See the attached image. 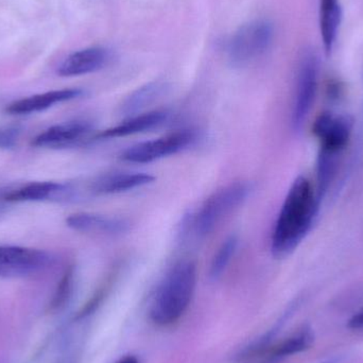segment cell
I'll use <instances>...</instances> for the list:
<instances>
[{
    "label": "cell",
    "mask_w": 363,
    "mask_h": 363,
    "mask_svg": "<svg viewBox=\"0 0 363 363\" xmlns=\"http://www.w3.org/2000/svg\"><path fill=\"white\" fill-rule=\"evenodd\" d=\"M196 286V266L182 260L169 269L151 301L149 315L153 323L166 326L176 323L187 311Z\"/></svg>",
    "instance_id": "7a4b0ae2"
},
{
    "label": "cell",
    "mask_w": 363,
    "mask_h": 363,
    "mask_svg": "<svg viewBox=\"0 0 363 363\" xmlns=\"http://www.w3.org/2000/svg\"><path fill=\"white\" fill-rule=\"evenodd\" d=\"M48 252L16 245H0V279H15L40 272L51 264Z\"/></svg>",
    "instance_id": "ba28073f"
},
{
    "label": "cell",
    "mask_w": 363,
    "mask_h": 363,
    "mask_svg": "<svg viewBox=\"0 0 363 363\" xmlns=\"http://www.w3.org/2000/svg\"><path fill=\"white\" fill-rule=\"evenodd\" d=\"M198 131L182 129L162 138L147 140L129 147L121 153L119 159L129 164H150L180 153L198 140Z\"/></svg>",
    "instance_id": "5b68a950"
},
{
    "label": "cell",
    "mask_w": 363,
    "mask_h": 363,
    "mask_svg": "<svg viewBox=\"0 0 363 363\" xmlns=\"http://www.w3.org/2000/svg\"><path fill=\"white\" fill-rule=\"evenodd\" d=\"M68 228L86 234L119 236L129 232L130 222L125 218L95 213H77L66 218Z\"/></svg>",
    "instance_id": "7c38bea8"
},
{
    "label": "cell",
    "mask_w": 363,
    "mask_h": 363,
    "mask_svg": "<svg viewBox=\"0 0 363 363\" xmlns=\"http://www.w3.org/2000/svg\"><path fill=\"white\" fill-rule=\"evenodd\" d=\"M238 245L239 238L237 235H230L228 238H225V240H223L218 249L217 253L213 255L211 267H209L208 275L211 281H218L223 275L234 258Z\"/></svg>",
    "instance_id": "d6986e66"
},
{
    "label": "cell",
    "mask_w": 363,
    "mask_h": 363,
    "mask_svg": "<svg viewBox=\"0 0 363 363\" xmlns=\"http://www.w3.org/2000/svg\"><path fill=\"white\" fill-rule=\"evenodd\" d=\"M319 208V199L311 182L298 177L292 183L271 238L274 257L285 258L301 245L313 228Z\"/></svg>",
    "instance_id": "6da1fadb"
},
{
    "label": "cell",
    "mask_w": 363,
    "mask_h": 363,
    "mask_svg": "<svg viewBox=\"0 0 363 363\" xmlns=\"http://www.w3.org/2000/svg\"><path fill=\"white\" fill-rule=\"evenodd\" d=\"M168 89H169L167 83L162 81L147 83L125 97L119 106V113L125 118L144 113L147 108L152 106L155 101L162 98V96L165 95Z\"/></svg>",
    "instance_id": "2e32d148"
},
{
    "label": "cell",
    "mask_w": 363,
    "mask_h": 363,
    "mask_svg": "<svg viewBox=\"0 0 363 363\" xmlns=\"http://www.w3.org/2000/svg\"><path fill=\"white\" fill-rule=\"evenodd\" d=\"M83 196H86L84 187H80L74 184L31 182L9 192H4L1 199L6 203L40 202V201L72 202V201L80 200Z\"/></svg>",
    "instance_id": "52a82bcc"
},
{
    "label": "cell",
    "mask_w": 363,
    "mask_h": 363,
    "mask_svg": "<svg viewBox=\"0 0 363 363\" xmlns=\"http://www.w3.org/2000/svg\"><path fill=\"white\" fill-rule=\"evenodd\" d=\"M115 363H140V362H138V359L135 356L128 355L125 356V357L121 358L119 360H117Z\"/></svg>",
    "instance_id": "7402d4cb"
},
{
    "label": "cell",
    "mask_w": 363,
    "mask_h": 363,
    "mask_svg": "<svg viewBox=\"0 0 363 363\" xmlns=\"http://www.w3.org/2000/svg\"><path fill=\"white\" fill-rule=\"evenodd\" d=\"M84 95V91L80 89H57L44 94L30 96L16 100L6 106V111L12 115H27L42 112L51 106L62 102L70 101Z\"/></svg>",
    "instance_id": "9a60e30c"
},
{
    "label": "cell",
    "mask_w": 363,
    "mask_h": 363,
    "mask_svg": "<svg viewBox=\"0 0 363 363\" xmlns=\"http://www.w3.org/2000/svg\"><path fill=\"white\" fill-rule=\"evenodd\" d=\"M342 21L340 0H320L319 25L324 51L330 57L334 50Z\"/></svg>",
    "instance_id": "e0dca14e"
},
{
    "label": "cell",
    "mask_w": 363,
    "mask_h": 363,
    "mask_svg": "<svg viewBox=\"0 0 363 363\" xmlns=\"http://www.w3.org/2000/svg\"><path fill=\"white\" fill-rule=\"evenodd\" d=\"M274 38L272 23L264 19L241 26L230 38L228 59L234 67H245L262 57L270 49Z\"/></svg>",
    "instance_id": "277c9868"
},
{
    "label": "cell",
    "mask_w": 363,
    "mask_h": 363,
    "mask_svg": "<svg viewBox=\"0 0 363 363\" xmlns=\"http://www.w3.org/2000/svg\"><path fill=\"white\" fill-rule=\"evenodd\" d=\"M169 115L167 111H149V112L127 117L119 125L96 133L94 140L127 138V136L151 131L166 123V121L169 119Z\"/></svg>",
    "instance_id": "4fadbf2b"
},
{
    "label": "cell",
    "mask_w": 363,
    "mask_h": 363,
    "mask_svg": "<svg viewBox=\"0 0 363 363\" xmlns=\"http://www.w3.org/2000/svg\"><path fill=\"white\" fill-rule=\"evenodd\" d=\"M110 53L102 47H89L72 53L61 64L57 74L61 77H78L91 74L106 67Z\"/></svg>",
    "instance_id": "5bb4252c"
},
{
    "label": "cell",
    "mask_w": 363,
    "mask_h": 363,
    "mask_svg": "<svg viewBox=\"0 0 363 363\" xmlns=\"http://www.w3.org/2000/svg\"><path fill=\"white\" fill-rule=\"evenodd\" d=\"M155 177L144 172H112L95 177L85 185L87 196L123 194L150 185Z\"/></svg>",
    "instance_id": "8fae6325"
},
{
    "label": "cell",
    "mask_w": 363,
    "mask_h": 363,
    "mask_svg": "<svg viewBox=\"0 0 363 363\" xmlns=\"http://www.w3.org/2000/svg\"><path fill=\"white\" fill-rule=\"evenodd\" d=\"M253 191L247 182H236L213 192L194 213L186 216L182 224L181 234L203 239L208 236L226 216L238 208Z\"/></svg>",
    "instance_id": "3957f363"
},
{
    "label": "cell",
    "mask_w": 363,
    "mask_h": 363,
    "mask_svg": "<svg viewBox=\"0 0 363 363\" xmlns=\"http://www.w3.org/2000/svg\"><path fill=\"white\" fill-rule=\"evenodd\" d=\"M319 63L313 53H307L301 62L296 78V95L292 110V127L300 131L304 127L309 113L313 108L318 91Z\"/></svg>",
    "instance_id": "8992f818"
},
{
    "label": "cell",
    "mask_w": 363,
    "mask_h": 363,
    "mask_svg": "<svg viewBox=\"0 0 363 363\" xmlns=\"http://www.w3.org/2000/svg\"><path fill=\"white\" fill-rule=\"evenodd\" d=\"M353 130V121L345 115L323 113L315 119L313 132L320 142V155L340 157L347 148Z\"/></svg>",
    "instance_id": "9c48e42d"
},
{
    "label": "cell",
    "mask_w": 363,
    "mask_h": 363,
    "mask_svg": "<svg viewBox=\"0 0 363 363\" xmlns=\"http://www.w3.org/2000/svg\"><path fill=\"white\" fill-rule=\"evenodd\" d=\"M19 132L18 128H0V148H14L18 140Z\"/></svg>",
    "instance_id": "44dd1931"
},
{
    "label": "cell",
    "mask_w": 363,
    "mask_h": 363,
    "mask_svg": "<svg viewBox=\"0 0 363 363\" xmlns=\"http://www.w3.org/2000/svg\"><path fill=\"white\" fill-rule=\"evenodd\" d=\"M6 203L4 202V200H2L1 198H0V215L1 213H4V211H6Z\"/></svg>",
    "instance_id": "603a6c76"
},
{
    "label": "cell",
    "mask_w": 363,
    "mask_h": 363,
    "mask_svg": "<svg viewBox=\"0 0 363 363\" xmlns=\"http://www.w3.org/2000/svg\"><path fill=\"white\" fill-rule=\"evenodd\" d=\"M74 281H76V270L74 266H69L66 269L55 290L51 302V311H62L69 303L74 294Z\"/></svg>",
    "instance_id": "ffe728a7"
},
{
    "label": "cell",
    "mask_w": 363,
    "mask_h": 363,
    "mask_svg": "<svg viewBox=\"0 0 363 363\" xmlns=\"http://www.w3.org/2000/svg\"><path fill=\"white\" fill-rule=\"evenodd\" d=\"M313 341H315V335L311 326H303L291 336L273 345L269 350L266 359L262 363H279L290 356L303 353L306 350L311 349Z\"/></svg>",
    "instance_id": "ac0fdd59"
},
{
    "label": "cell",
    "mask_w": 363,
    "mask_h": 363,
    "mask_svg": "<svg viewBox=\"0 0 363 363\" xmlns=\"http://www.w3.org/2000/svg\"><path fill=\"white\" fill-rule=\"evenodd\" d=\"M95 134V127L91 121L77 119L45 130L32 140V146L49 149L72 148L94 142Z\"/></svg>",
    "instance_id": "30bf717a"
}]
</instances>
